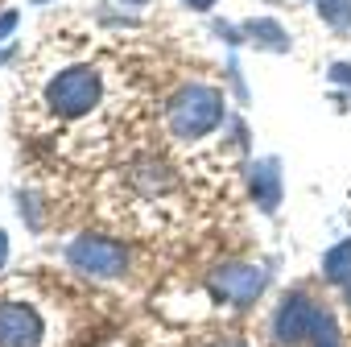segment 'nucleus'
I'll return each instance as SVG.
<instances>
[{
	"label": "nucleus",
	"mask_w": 351,
	"mask_h": 347,
	"mask_svg": "<svg viewBox=\"0 0 351 347\" xmlns=\"http://www.w3.org/2000/svg\"><path fill=\"white\" fill-rule=\"evenodd\" d=\"M223 95L215 91V87H203V83H191L178 99L169 104V128H173V136H182V141H199V136H207L211 128H219V120H223Z\"/></svg>",
	"instance_id": "f257e3e1"
},
{
	"label": "nucleus",
	"mask_w": 351,
	"mask_h": 347,
	"mask_svg": "<svg viewBox=\"0 0 351 347\" xmlns=\"http://www.w3.org/2000/svg\"><path fill=\"white\" fill-rule=\"evenodd\" d=\"M99 75L91 71V67H71V71H62L50 87H46V104L58 112V116H87V112H95V104H99Z\"/></svg>",
	"instance_id": "f03ea898"
},
{
	"label": "nucleus",
	"mask_w": 351,
	"mask_h": 347,
	"mask_svg": "<svg viewBox=\"0 0 351 347\" xmlns=\"http://www.w3.org/2000/svg\"><path fill=\"white\" fill-rule=\"evenodd\" d=\"M66 261L79 273H91V277H124V269H128L124 244L120 240H104V236H79L66 248Z\"/></svg>",
	"instance_id": "7ed1b4c3"
},
{
	"label": "nucleus",
	"mask_w": 351,
	"mask_h": 347,
	"mask_svg": "<svg viewBox=\"0 0 351 347\" xmlns=\"http://www.w3.org/2000/svg\"><path fill=\"white\" fill-rule=\"evenodd\" d=\"M0 347H46V318L29 302H0Z\"/></svg>",
	"instance_id": "20e7f679"
},
{
	"label": "nucleus",
	"mask_w": 351,
	"mask_h": 347,
	"mask_svg": "<svg viewBox=\"0 0 351 347\" xmlns=\"http://www.w3.org/2000/svg\"><path fill=\"white\" fill-rule=\"evenodd\" d=\"M318 318H322V310H318L306 294H289V298L281 302L277 318H273V339H277L281 347H298V343H306V339L314 335Z\"/></svg>",
	"instance_id": "39448f33"
},
{
	"label": "nucleus",
	"mask_w": 351,
	"mask_h": 347,
	"mask_svg": "<svg viewBox=\"0 0 351 347\" xmlns=\"http://www.w3.org/2000/svg\"><path fill=\"white\" fill-rule=\"evenodd\" d=\"M211 285H215V294H219L223 302L252 306V302L261 298V289H265V273H261L256 265H228V269H219V273L211 277Z\"/></svg>",
	"instance_id": "423d86ee"
},
{
	"label": "nucleus",
	"mask_w": 351,
	"mask_h": 347,
	"mask_svg": "<svg viewBox=\"0 0 351 347\" xmlns=\"http://www.w3.org/2000/svg\"><path fill=\"white\" fill-rule=\"evenodd\" d=\"M277 169H281V165H277L273 157H265V161H256L252 174H248L261 211H277V207H281V174H277Z\"/></svg>",
	"instance_id": "0eeeda50"
},
{
	"label": "nucleus",
	"mask_w": 351,
	"mask_h": 347,
	"mask_svg": "<svg viewBox=\"0 0 351 347\" xmlns=\"http://www.w3.org/2000/svg\"><path fill=\"white\" fill-rule=\"evenodd\" d=\"M322 273H326V281H351V240H343V244H335V248H326V256H322Z\"/></svg>",
	"instance_id": "6e6552de"
},
{
	"label": "nucleus",
	"mask_w": 351,
	"mask_h": 347,
	"mask_svg": "<svg viewBox=\"0 0 351 347\" xmlns=\"http://www.w3.org/2000/svg\"><path fill=\"white\" fill-rule=\"evenodd\" d=\"M248 38H256L261 46H269V50H289V38H285V29L277 25V21H269V17H261V21H248Z\"/></svg>",
	"instance_id": "1a4fd4ad"
},
{
	"label": "nucleus",
	"mask_w": 351,
	"mask_h": 347,
	"mask_svg": "<svg viewBox=\"0 0 351 347\" xmlns=\"http://www.w3.org/2000/svg\"><path fill=\"white\" fill-rule=\"evenodd\" d=\"M318 13L335 29H351V0H318Z\"/></svg>",
	"instance_id": "9d476101"
},
{
	"label": "nucleus",
	"mask_w": 351,
	"mask_h": 347,
	"mask_svg": "<svg viewBox=\"0 0 351 347\" xmlns=\"http://www.w3.org/2000/svg\"><path fill=\"white\" fill-rule=\"evenodd\" d=\"M310 339H314V347H343V343H339V331H335V318H330V314H322V318H318V326H314V335H310Z\"/></svg>",
	"instance_id": "9b49d317"
},
{
	"label": "nucleus",
	"mask_w": 351,
	"mask_h": 347,
	"mask_svg": "<svg viewBox=\"0 0 351 347\" xmlns=\"http://www.w3.org/2000/svg\"><path fill=\"white\" fill-rule=\"evenodd\" d=\"M330 79H335V83H347V87H351V67L335 62V67H330Z\"/></svg>",
	"instance_id": "f8f14e48"
},
{
	"label": "nucleus",
	"mask_w": 351,
	"mask_h": 347,
	"mask_svg": "<svg viewBox=\"0 0 351 347\" xmlns=\"http://www.w3.org/2000/svg\"><path fill=\"white\" fill-rule=\"evenodd\" d=\"M13 25H17V13H13V9H9V13H0V38H5Z\"/></svg>",
	"instance_id": "ddd939ff"
},
{
	"label": "nucleus",
	"mask_w": 351,
	"mask_h": 347,
	"mask_svg": "<svg viewBox=\"0 0 351 347\" xmlns=\"http://www.w3.org/2000/svg\"><path fill=\"white\" fill-rule=\"evenodd\" d=\"M5 261H9V236L0 232V269H5Z\"/></svg>",
	"instance_id": "4468645a"
},
{
	"label": "nucleus",
	"mask_w": 351,
	"mask_h": 347,
	"mask_svg": "<svg viewBox=\"0 0 351 347\" xmlns=\"http://www.w3.org/2000/svg\"><path fill=\"white\" fill-rule=\"evenodd\" d=\"M186 5H191V9H211L215 0H186Z\"/></svg>",
	"instance_id": "2eb2a0df"
},
{
	"label": "nucleus",
	"mask_w": 351,
	"mask_h": 347,
	"mask_svg": "<svg viewBox=\"0 0 351 347\" xmlns=\"http://www.w3.org/2000/svg\"><path fill=\"white\" fill-rule=\"evenodd\" d=\"M347 302H351V281H347Z\"/></svg>",
	"instance_id": "dca6fc26"
},
{
	"label": "nucleus",
	"mask_w": 351,
	"mask_h": 347,
	"mask_svg": "<svg viewBox=\"0 0 351 347\" xmlns=\"http://www.w3.org/2000/svg\"><path fill=\"white\" fill-rule=\"evenodd\" d=\"M223 347H240V343H223Z\"/></svg>",
	"instance_id": "f3484780"
},
{
	"label": "nucleus",
	"mask_w": 351,
	"mask_h": 347,
	"mask_svg": "<svg viewBox=\"0 0 351 347\" xmlns=\"http://www.w3.org/2000/svg\"><path fill=\"white\" fill-rule=\"evenodd\" d=\"M136 5H141V0H136Z\"/></svg>",
	"instance_id": "a211bd4d"
}]
</instances>
